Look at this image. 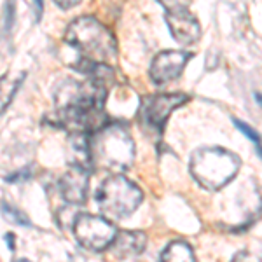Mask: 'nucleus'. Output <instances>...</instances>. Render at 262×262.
Segmentation results:
<instances>
[{"mask_svg":"<svg viewBox=\"0 0 262 262\" xmlns=\"http://www.w3.org/2000/svg\"><path fill=\"white\" fill-rule=\"evenodd\" d=\"M63 40L77 51V61L111 65L117 58V42L114 33L93 16L75 18L67 27Z\"/></svg>","mask_w":262,"mask_h":262,"instance_id":"obj_2","label":"nucleus"},{"mask_svg":"<svg viewBox=\"0 0 262 262\" xmlns=\"http://www.w3.org/2000/svg\"><path fill=\"white\" fill-rule=\"evenodd\" d=\"M147 234L143 231H119L114 239L111 250L119 259L137 257L145 250Z\"/></svg>","mask_w":262,"mask_h":262,"instance_id":"obj_11","label":"nucleus"},{"mask_svg":"<svg viewBox=\"0 0 262 262\" xmlns=\"http://www.w3.org/2000/svg\"><path fill=\"white\" fill-rule=\"evenodd\" d=\"M232 121H234V126H236V128L242 131V133L248 138V140L255 143V147H262V138H260V135L257 133V131L253 129L250 124H247V122H243V121H239V119H232Z\"/></svg>","mask_w":262,"mask_h":262,"instance_id":"obj_13","label":"nucleus"},{"mask_svg":"<svg viewBox=\"0 0 262 262\" xmlns=\"http://www.w3.org/2000/svg\"><path fill=\"white\" fill-rule=\"evenodd\" d=\"M35 7H37V21H40L42 9H44V4H42L40 0H37V2H35Z\"/></svg>","mask_w":262,"mask_h":262,"instance_id":"obj_21","label":"nucleus"},{"mask_svg":"<svg viewBox=\"0 0 262 262\" xmlns=\"http://www.w3.org/2000/svg\"><path fill=\"white\" fill-rule=\"evenodd\" d=\"M159 262H196V255L187 242L175 239L163 250Z\"/></svg>","mask_w":262,"mask_h":262,"instance_id":"obj_12","label":"nucleus"},{"mask_svg":"<svg viewBox=\"0 0 262 262\" xmlns=\"http://www.w3.org/2000/svg\"><path fill=\"white\" fill-rule=\"evenodd\" d=\"M4 238H6V243L9 245V250L14 252L16 250V245H14V238H16V236L12 234V232H7V234L4 236Z\"/></svg>","mask_w":262,"mask_h":262,"instance_id":"obj_20","label":"nucleus"},{"mask_svg":"<svg viewBox=\"0 0 262 262\" xmlns=\"http://www.w3.org/2000/svg\"><path fill=\"white\" fill-rule=\"evenodd\" d=\"M191 100L184 93H156L142 100L138 119L147 131L161 135L171 112Z\"/></svg>","mask_w":262,"mask_h":262,"instance_id":"obj_7","label":"nucleus"},{"mask_svg":"<svg viewBox=\"0 0 262 262\" xmlns=\"http://www.w3.org/2000/svg\"><path fill=\"white\" fill-rule=\"evenodd\" d=\"M2 208H4V213H6V215H11V217L14 219L16 222L23 224V226H27V227L30 226V222H28V219L25 217V215L21 213V212H18V210H14V208H11L9 205H6V201L2 203Z\"/></svg>","mask_w":262,"mask_h":262,"instance_id":"obj_17","label":"nucleus"},{"mask_svg":"<svg viewBox=\"0 0 262 262\" xmlns=\"http://www.w3.org/2000/svg\"><path fill=\"white\" fill-rule=\"evenodd\" d=\"M166 14V23L171 32V37L180 44H194L201 37V27L196 16L189 11L185 4L180 2H161Z\"/></svg>","mask_w":262,"mask_h":262,"instance_id":"obj_8","label":"nucleus"},{"mask_svg":"<svg viewBox=\"0 0 262 262\" xmlns=\"http://www.w3.org/2000/svg\"><path fill=\"white\" fill-rule=\"evenodd\" d=\"M32 175H33L32 166H27V168H23V170L11 173V175H6L4 177V182H7V184H21V182L30 180Z\"/></svg>","mask_w":262,"mask_h":262,"instance_id":"obj_14","label":"nucleus"},{"mask_svg":"<svg viewBox=\"0 0 262 262\" xmlns=\"http://www.w3.org/2000/svg\"><path fill=\"white\" fill-rule=\"evenodd\" d=\"M231 262H262V253L253 252H238Z\"/></svg>","mask_w":262,"mask_h":262,"instance_id":"obj_16","label":"nucleus"},{"mask_svg":"<svg viewBox=\"0 0 262 262\" xmlns=\"http://www.w3.org/2000/svg\"><path fill=\"white\" fill-rule=\"evenodd\" d=\"M91 171L82 166H70L60 179V192L69 205H84L88 200Z\"/></svg>","mask_w":262,"mask_h":262,"instance_id":"obj_10","label":"nucleus"},{"mask_svg":"<svg viewBox=\"0 0 262 262\" xmlns=\"http://www.w3.org/2000/svg\"><path fill=\"white\" fill-rule=\"evenodd\" d=\"M91 168L121 175L135 161V142L119 124H107L90 137Z\"/></svg>","mask_w":262,"mask_h":262,"instance_id":"obj_3","label":"nucleus"},{"mask_svg":"<svg viewBox=\"0 0 262 262\" xmlns=\"http://www.w3.org/2000/svg\"><path fill=\"white\" fill-rule=\"evenodd\" d=\"M54 4H56L58 7H61L63 11H65V9H72V7L79 6L77 0H67V2H60V0H56V2H54Z\"/></svg>","mask_w":262,"mask_h":262,"instance_id":"obj_19","label":"nucleus"},{"mask_svg":"<svg viewBox=\"0 0 262 262\" xmlns=\"http://www.w3.org/2000/svg\"><path fill=\"white\" fill-rule=\"evenodd\" d=\"M107 93L108 88L93 81L77 82L74 79H65L54 91L56 114L51 122L70 133H96L107 126Z\"/></svg>","mask_w":262,"mask_h":262,"instance_id":"obj_1","label":"nucleus"},{"mask_svg":"<svg viewBox=\"0 0 262 262\" xmlns=\"http://www.w3.org/2000/svg\"><path fill=\"white\" fill-rule=\"evenodd\" d=\"M194 58L192 53L187 51H161L154 56V60L150 63V79L154 81V84H168L175 79H179L184 72L185 65Z\"/></svg>","mask_w":262,"mask_h":262,"instance_id":"obj_9","label":"nucleus"},{"mask_svg":"<svg viewBox=\"0 0 262 262\" xmlns=\"http://www.w3.org/2000/svg\"><path fill=\"white\" fill-rule=\"evenodd\" d=\"M242 161L234 152L224 147H201L194 150L189 161V171L201 187L221 191L238 175Z\"/></svg>","mask_w":262,"mask_h":262,"instance_id":"obj_4","label":"nucleus"},{"mask_svg":"<svg viewBox=\"0 0 262 262\" xmlns=\"http://www.w3.org/2000/svg\"><path fill=\"white\" fill-rule=\"evenodd\" d=\"M14 11H16V6L12 2L4 4V33L11 32L12 21H14Z\"/></svg>","mask_w":262,"mask_h":262,"instance_id":"obj_15","label":"nucleus"},{"mask_svg":"<svg viewBox=\"0 0 262 262\" xmlns=\"http://www.w3.org/2000/svg\"><path fill=\"white\" fill-rule=\"evenodd\" d=\"M23 79H25V75H23V77H19V79H18V81H16V82H14V86H12V91H11V95H9V96H7L6 103H4V105H2V112H6V107H7V105H9V103H11V100H12V98H14L16 91H18V88L21 86V82H23Z\"/></svg>","mask_w":262,"mask_h":262,"instance_id":"obj_18","label":"nucleus"},{"mask_svg":"<svg viewBox=\"0 0 262 262\" xmlns=\"http://www.w3.org/2000/svg\"><path fill=\"white\" fill-rule=\"evenodd\" d=\"M255 100L259 101V105L262 107V93H255Z\"/></svg>","mask_w":262,"mask_h":262,"instance_id":"obj_22","label":"nucleus"},{"mask_svg":"<svg viewBox=\"0 0 262 262\" xmlns=\"http://www.w3.org/2000/svg\"><path fill=\"white\" fill-rule=\"evenodd\" d=\"M95 196L100 212L108 221H122L129 217L143 201L142 189L124 175L107 177L96 189Z\"/></svg>","mask_w":262,"mask_h":262,"instance_id":"obj_5","label":"nucleus"},{"mask_svg":"<svg viewBox=\"0 0 262 262\" xmlns=\"http://www.w3.org/2000/svg\"><path fill=\"white\" fill-rule=\"evenodd\" d=\"M72 226L77 243L90 252H103L111 248L119 232L107 217L93 213H79Z\"/></svg>","mask_w":262,"mask_h":262,"instance_id":"obj_6","label":"nucleus"}]
</instances>
